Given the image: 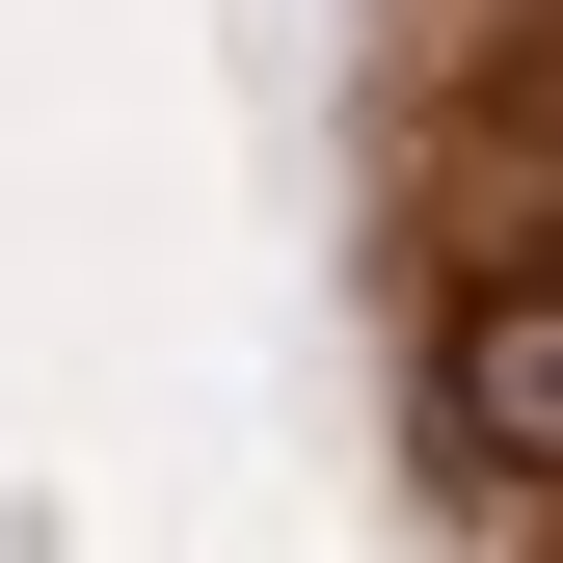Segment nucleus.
<instances>
[{"mask_svg":"<svg viewBox=\"0 0 563 563\" xmlns=\"http://www.w3.org/2000/svg\"><path fill=\"white\" fill-rule=\"evenodd\" d=\"M430 430H456L483 483H563V268H483V296H456V349H430Z\"/></svg>","mask_w":563,"mask_h":563,"instance_id":"f257e3e1","label":"nucleus"}]
</instances>
